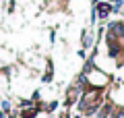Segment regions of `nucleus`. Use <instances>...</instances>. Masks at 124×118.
<instances>
[{
  "mask_svg": "<svg viewBox=\"0 0 124 118\" xmlns=\"http://www.w3.org/2000/svg\"><path fill=\"white\" fill-rule=\"evenodd\" d=\"M35 114H37V110H35V108H27L25 112H23V118H33Z\"/></svg>",
  "mask_w": 124,
  "mask_h": 118,
  "instance_id": "20e7f679",
  "label": "nucleus"
},
{
  "mask_svg": "<svg viewBox=\"0 0 124 118\" xmlns=\"http://www.w3.org/2000/svg\"><path fill=\"white\" fill-rule=\"evenodd\" d=\"M19 106H21V110H27V108L33 106V101H31V100H23V101H19Z\"/></svg>",
  "mask_w": 124,
  "mask_h": 118,
  "instance_id": "39448f33",
  "label": "nucleus"
},
{
  "mask_svg": "<svg viewBox=\"0 0 124 118\" xmlns=\"http://www.w3.org/2000/svg\"><path fill=\"white\" fill-rule=\"evenodd\" d=\"M112 118H124V110H112Z\"/></svg>",
  "mask_w": 124,
  "mask_h": 118,
  "instance_id": "423d86ee",
  "label": "nucleus"
},
{
  "mask_svg": "<svg viewBox=\"0 0 124 118\" xmlns=\"http://www.w3.org/2000/svg\"><path fill=\"white\" fill-rule=\"evenodd\" d=\"M106 39H124V21H112L108 23V35Z\"/></svg>",
  "mask_w": 124,
  "mask_h": 118,
  "instance_id": "f257e3e1",
  "label": "nucleus"
},
{
  "mask_svg": "<svg viewBox=\"0 0 124 118\" xmlns=\"http://www.w3.org/2000/svg\"><path fill=\"white\" fill-rule=\"evenodd\" d=\"M95 13H97V19H108V15L112 13V4L110 2H97L95 4Z\"/></svg>",
  "mask_w": 124,
  "mask_h": 118,
  "instance_id": "f03ea898",
  "label": "nucleus"
},
{
  "mask_svg": "<svg viewBox=\"0 0 124 118\" xmlns=\"http://www.w3.org/2000/svg\"><path fill=\"white\" fill-rule=\"evenodd\" d=\"M93 46V35L89 31H83V48H91Z\"/></svg>",
  "mask_w": 124,
  "mask_h": 118,
  "instance_id": "7ed1b4c3",
  "label": "nucleus"
}]
</instances>
